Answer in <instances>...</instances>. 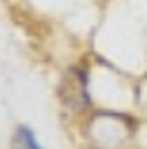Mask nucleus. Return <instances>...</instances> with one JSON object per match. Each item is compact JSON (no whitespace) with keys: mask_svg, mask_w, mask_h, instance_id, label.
I'll return each mask as SVG.
<instances>
[{"mask_svg":"<svg viewBox=\"0 0 147 149\" xmlns=\"http://www.w3.org/2000/svg\"><path fill=\"white\" fill-rule=\"evenodd\" d=\"M16 136H18L20 149H43L40 145H38L36 136H34V131H31L29 127H24V125H20L18 129H16Z\"/></svg>","mask_w":147,"mask_h":149,"instance_id":"1","label":"nucleus"}]
</instances>
